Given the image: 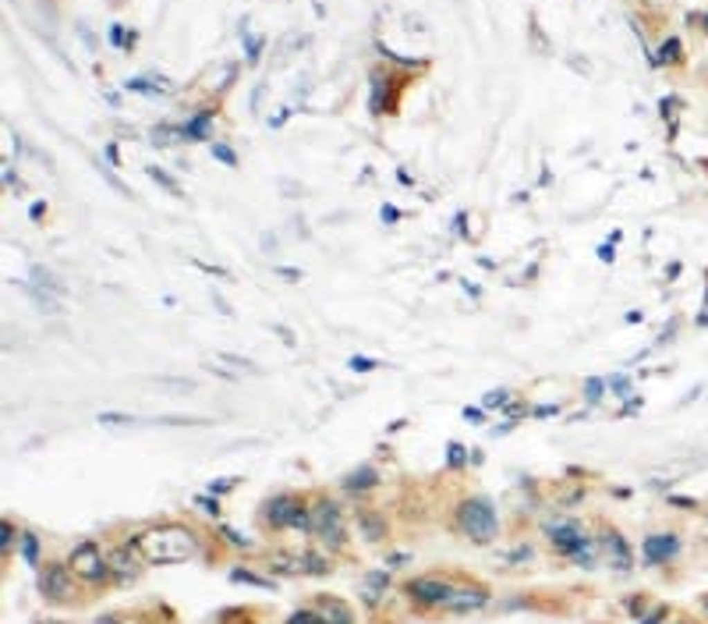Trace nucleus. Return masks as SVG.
Masks as SVG:
<instances>
[{
	"label": "nucleus",
	"instance_id": "1",
	"mask_svg": "<svg viewBox=\"0 0 708 624\" xmlns=\"http://www.w3.org/2000/svg\"><path fill=\"white\" fill-rule=\"evenodd\" d=\"M135 550L149 564H184L199 553V540L184 525H156V528H145L135 540Z\"/></svg>",
	"mask_w": 708,
	"mask_h": 624
},
{
	"label": "nucleus",
	"instance_id": "2",
	"mask_svg": "<svg viewBox=\"0 0 708 624\" xmlns=\"http://www.w3.org/2000/svg\"><path fill=\"white\" fill-rule=\"evenodd\" d=\"M457 522H460V528H464V536L471 543H478V546L496 540V528H500L496 508H492L485 497H468L464 503H460V511H457Z\"/></svg>",
	"mask_w": 708,
	"mask_h": 624
},
{
	"label": "nucleus",
	"instance_id": "3",
	"mask_svg": "<svg viewBox=\"0 0 708 624\" xmlns=\"http://www.w3.org/2000/svg\"><path fill=\"white\" fill-rule=\"evenodd\" d=\"M545 536H549V546H552V550L563 553V557H570V560H577V564H592V560H595L592 540L584 536V528H581L574 518L549 522V525H545Z\"/></svg>",
	"mask_w": 708,
	"mask_h": 624
},
{
	"label": "nucleus",
	"instance_id": "4",
	"mask_svg": "<svg viewBox=\"0 0 708 624\" xmlns=\"http://www.w3.org/2000/svg\"><path fill=\"white\" fill-rule=\"evenodd\" d=\"M71 571L89 582V585H96V582H107L114 571H110V557L100 553V543H92V540H82L75 550H71Z\"/></svg>",
	"mask_w": 708,
	"mask_h": 624
},
{
	"label": "nucleus",
	"instance_id": "5",
	"mask_svg": "<svg viewBox=\"0 0 708 624\" xmlns=\"http://www.w3.org/2000/svg\"><path fill=\"white\" fill-rule=\"evenodd\" d=\"M312 532H316L323 543H329V546H341V543H344V536H347L344 515H341V508H336L333 500H319L316 508H312Z\"/></svg>",
	"mask_w": 708,
	"mask_h": 624
},
{
	"label": "nucleus",
	"instance_id": "6",
	"mask_svg": "<svg viewBox=\"0 0 708 624\" xmlns=\"http://www.w3.org/2000/svg\"><path fill=\"white\" fill-rule=\"evenodd\" d=\"M453 589H457V585L446 582V578H439V575H425V578H411V582H408V596H411L415 603H421V607H443V603L450 600Z\"/></svg>",
	"mask_w": 708,
	"mask_h": 624
},
{
	"label": "nucleus",
	"instance_id": "7",
	"mask_svg": "<svg viewBox=\"0 0 708 624\" xmlns=\"http://www.w3.org/2000/svg\"><path fill=\"white\" fill-rule=\"evenodd\" d=\"M676 553H680V540H676V532H652V536L641 540V560L648 564V568L669 564Z\"/></svg>",
	"mask_w": 708,
	"mask_h": 624
},
{
	"label": "nucleus",
	"instance_id": "8",
	"mask_svg": "<svg viewBox=\"0 0 708 624\" xmlns=\"http://www.w3.org/2000/svg\"><path fill=\"white\" fill-rule=\"evenodd\" d=\"M39 592L53 603H64L71 596V571L64 568V564H46V568L39 571Z\"/></svg>",
	"mask_w": 708,
	"mask_h": 624
},
{
	"label": "nucleus",
	"instance_id": "9",
	"mask_svg": "<svg viewBox=\"0 0 708 624\" xmlns=\"http://www.w3.org/2000/svg\"><path fill=\"white\" fill-rule=\"evenodd\" d=\"M485 603H489V589H482V585H460V589L450 592V600L443 603V610L468 614V610H482Z\"/></svg>",
	"mask_w": 708,
	"mask_h": 624
},
{
	"label": "nucleus",
	"instance_id": "10",
	"mask_svg": "<svg viewBox=\"0 0 708 624\" xmlns=\"http://www.w3.org/2000/svg\"><path fill=\"white\" fill-rule=\"evenodd\" d=\"M602 546H606V553H609V564L617 571H630L634 568V553H630V543L620 536L617 528H609V532H602Z\"/></svg>",
	"mask_w": 708,
	"mask_h": 624
},
{
	"label": "nucleus",
	"instance_id": "11",
	"mask_svg": "<svg viewBox=\"0 0 708 624\" xmlns=\"http://www.w3.org/2000/svg\"><path fill=\"white\" fill-rule=\"evenodd\" d=\"M294 508H298V500H294L291 493H276V497H269V500L262 503V515H266V522H269L273 528H291Z\"/></svg>",
	"mask_w": 708,
	"mask_h": 624
},
{
	"label": "nucleus",
	"instance_id": "12",
	"mask_svg": "<svg viewBox=\"0 0 708 624\" xmlns=\"http://www.w3.org/2000/svg\"><path fill=\"white\" fill-rule=\"evenodd\" d=\"M316 614L323 617V624H354L351 607H347L344 600H336V596H319Z\"/></svg>",
	"mask_w": 708,
	"mask_h": 624
},
{
	"label": "nucleus",
	"instance_id": "13",
	"mask_svg": "<svg viewBox=\"0 0 708 624\" xmlns=\"http://www.w3.org/2000/svg\"><path fill=\"white\" fill-rule=\"evenodd\" d=\"M354 522H358V528H361V540H368V543H379V540L386 536V522H383V515L372 511V508L358 511Z\"/></svg>",
	"mask_w": 708,
	"mask_h": 624
},
{
	"label": "nucleus",
	"instance_id": "14",
	"mask_svg": "<svg viewBox=\"0 0 708 624\" xmlns=\"http://www.w3.org/2000/svg\"><path fill=\"white\" fill-rule=\"evenodd\" d=\"M376 483H379V472H376L372 465H361V468H354V472H347V475H344V490H351V493L372 490Z\"/></svg>",
	"mask_w": 708,
	"mask_h": 624
},
{
	"label": "nucleus",
	"instance_id": "15",
	"mask_svg": "<svg viewBox=\"0 0 708 624\" xmlns=\"http://www.w3.org/2000/svg\"><path fill=\"white\" fill-rule=\"evenodd\" d=\"M386 585H390V575H386V571H368L365 582H361V596H365V603H368V607H376L379 596L386 592Z\"/></svg>",
	"mask_w": 708,
	"mask_h": 624
},
{
	"label": "nucleus",
	"instance_id": "16",
	"mask_svg": "<svg viewBox=\"0 0 708 624\" xmlns=\"http://www.w3.org/2000/svg\"><path fill=\"white\" fill-rule=\"evenodd\" d=\"M209 125H212V110H199V114L192 117V121L181 128V135L188 139V142H202V139H206V132H209Z\"/></svg>",
	"mask_w": 708,
	"mask_h": 624
},
{
	"label": "nucleus",
	"instance_id": "17",
	"mask_svg": "<svg viewBox=\"0 0 708 624\" xmlns=\"http://www.w3.org/2000/svg\"><path fill=\"white\" fill-rule=\"evenodd\" d=\"M33 280H36V287H43L50 294H64V280H60L53 270H46V266H33Z\"/></svg>",
	"mask_w": 708,
	"mask_h": 624
},
{
	"label": "nucleus",
	"instance_id": "18",
	"mask_svg": "<svg viewBox=\"0 0 708 624\" xmlns=\"http://www.w3.org/2000/svg\"><path fill=\"white\" fill-rule=\"evenodd\" d=\"M21 291L28 294V298H33L43 312H50V316H57L60 312V302L57 298H50V291H43V287H36V284H21Z\"/></svg>",
	"mask_w": 708,
	"mask_h": 624
},
{
	"label": "nucleus",
	"instance_id": "19",
	"mask_svg": "<svg viewBox=\"0 0 708 624\" xmlns=\"http://www.w3.org/2000/svg\"><path fill=\"white\" fill-rule=\"evenodd\" d=\"M110 571H114L117 578H131V575H135V564H131V553H128L125 546H117V550L110 553Z\"/></svg>",
	"mask_w": 708,
	"mask_h": 624
},
{
	"label": "nucleus",
	"instance_id": "20",
	"mask_svg": "<svg viewBox=\"0 0 708 624\" xmlns=\"http://www.w3.org/2000/svg\"><path fill=\"white\" fill-rule=\"evenodd\" d=\"M128 93H142V96H156V93H170V85H156L152 78H128L125 82Z\"/></svg>",
	"mask_w": 708,
	"mask_h": 624
},
{
	"label": "nucleus",
	"instance_id": "21",
	"mask_svg": "<svg viewBox=\"0 0 708 624\" xmlns=\"http://www.w3.org/2000/svg\"><path fill=\"white\" fill-rule=\"evenodd\" d=\"M602 394H606V380L602 376H588V380H584V401H588V404H599Z\"/></svg>",
	"mask_w": 708,
	"mask_h": 624
},
{
	"label": "nucleus",
	"instance_id": "22",
	"mask_svg": "<svg viewBox=\"0 0 708 624\" xmlns=\"http://www.w3.org/2000/svg\"><path fill=\"white\" fill-rule=\"evenodd\" d=\"M96 422L100 426H135L138 419H135V415H125V411H100Z\"/></svg>",
	"mask_w": 708,
	"mask_h": 624
},
{
	"label": "nucleus",
	"instance_id": "23",
	"mask_svg": "<svg viewBox=\"0 0 708 624\" xmlns=\"http://www.w3.org/2000/svg\"><path fill=\"white\" fill-rule=\"evenodd\" d=\"M21 557H25V564H33V568L39 564V540L33 536V532H25V536H21Z\"/></svg>",
	"mask_w": 708,
	"mask_h": 624
},
{
	"label": "nucleus",
	"instance_id": "24",
	"mask_svg": "<svg viewBox=\"0 0 708 624\" xmlns=\"http://www.w3.org/2000/svg\"><path fill=\"white\" fill-rule=\"evenodd\" d=\"M145 174H149V177H152V181H156L160 188H167V192H174V195H181V188H177V181H174V177H170V174H167L163 167H145Z\"/></svg>",
	"mask_w": 708,
	"mask_h": 624
},
{
	"label": "nucleus",
	"instance_id": "25",
	"mask_svg": "<svg viewBox=\"0 0 708 624\" xmlns=\"http://www.w3.org/2000/svg\"><path fill=\"white\" fill-rule=\"evenodd\" d=\"M230 582H241V585H255V589H269V585H273L269 578H259V575L244 571V568H234V571H230Z\"/></svg>",
	"mask_w": 708,
	"mask_h": 624
},
{
	"label": "nucleus",
	"instance_id": "26",
	"mask_svg": "<svg viewBox=\"0 0 708 624\" xmlns=\"http://www.w3.org/2000/svg\"><path fill=\"white\" fill-rule=\"evenodd\" d=\"M666 61H669V64H673V61H680V39H676V36L666 39L662 50H659V57H655V64H666Z\"/></svg>",
	"mask_w": 708,
	"mask_h": 624
},
{
	"label": "nucleus",
	"instance_id": "27",
	"mask_svg": "<svg viewBox=\"0 0 708 624\" xmlns=\"http://www.w3.org/2000/svg\"><path fill=\"white\" fill-rule=\"evenodd\" d=\"M217 362H227V366H237V369H244V373H259V366L252 362V359H241V355H227V351H220V355H212Z\"/></svg>",
	"mask_w": 708,
	"mask_h": 624
},
{
	"label": "nucleus",
	"instance_id": "28",
	"mask_svg": "<svg viewBox=\"0 0 708 624\" xmlns=\"http://www.w3.org/2000/svg\"><path fill=\"white\" fill-rule=\"evenodd\" d=\"M212 160H220V163H227V167H237L234 150H230V145H224V142H212Z\"/></svg>",
	"mask_w": 708,
	"mask_h": 624
},
{
	"label": "nucleus",
	"instance_id": "29",
	"mask_svg": "<svg viewBox=\"0 0 708 624\" xmlns=\"http://www.w3.org/2000/svg\"><path fill=\"white\" fill-rule=\"evenodd\" d=\"M507 401H510V391H489L482 398V408H503Z\"/></svg>",
	"mask_w": 708,
	"mask_h": 624
},
{
	"label": "nucleus",
	"instance_id": "30",
	"mask_svg": "<svg viewBox=\"0 0 708 624\" xmlns=\"http://www.w3.org/2000/svg\"><path fill=\"white\" fill-rule=\"evenodd\" d=\"M446 461H450V468H460L468 461V451L460 447V443H450V447H446Z\"/></svg>",
	"mask_w": 708,
	"mask_h": 624
},
{
	"label": "nucleus",
	"instance_id": "31",
	"mask_svg": "<svg viewBox=\"0 0 708 624\" xmlns=\"http://www.w3.org/2000/svg\"><path fill=\"white\" fill-rule=\"evenodd\" d=\"M606 387H609V391H617L620 398H630V380H627V376H609V380H606Z\"/></svg>",
	"mask_w": 708,
	"mask_h": 624
},
{
	"label": "nucleus",
	"instance_id": "32",
	"mask_svg": "<svg viewBox=\"0 0 708 624\" xmlns=\"http://www.w3.org/2000/svg\"><path fill=\"white\" fill-rule=\"evenodd\" d=\"M237 483H241V479H234V475H224V479H212V483H209V493H212V497L227 493V490H234Z\"/></svg>",
	"mask_w": 708,
	"mask_h": 624
},
{
	"label": "nucleus",
	"instance_id": "33",
	"mask_svg": "<svg viewBox=\"0 0 708 624\" xmlns=\"http://www.w3.org/2000/svg\"><path fill=\"white\" fill-rule=\"evenodd\" d=\"M287 624H323V617L312 614V610H298V614L287 617Z\"/></svg>",
	"mask_w": 708,
	"mask_h": 624
},
{
	"label": "nucleus",
	"instance_id": "34",
	"mask_svg": "<svg viewBox=\"0 0 708 624\" xmlns=\"http://www.w3.org/2000/svg\"><path fill=\"white\" fill-rule=\"evenodd\" d=\"M354 373H372L376 369V359H365V355H351V362H347Z\"/></svg>",
	"mask_w": 708,
	"mask_h": 624
},
{
	"label": "nucleus",
	"instance_id": "35",
	"mask_svg": "<svg viewBox=\"0 0 708 624\" xmlns=\"http://www.w3.org/2000/svg\"><path fill=\"white\" fill-rule=\"evenodd\" d=\"M11 543H15V528H11V522L4 518V522H0V550H11Z\"/></svg>",
	"mask_w": 708,
	"mask_h": 624
},
{
	"label": "nucleus",
	"instance_id": "36",
	"mask_svg": "<svg viewBox=\"0 0 708 624\" xmlns=\"http://www.w3.org/2000/svg\"><path fill=\"white\" fill-rule=\"evenodd\" d=\"M199 508H206V515H220V500L217 497H199Z\"/></svg>",
	"mask_w": 708,
	"mask_h": 624
},
{
	"label": "nucleus",
	"instance_id": "37",
	"mask_svg": "<svg viewBox=\"0 0 708 624\" xmlns=\"http://www.w3.org/2000/svg\"><path fill=\"white\" fill-rule=\"evenodd\" d=\"M244 50H248V61L255 64V61H259V50H262V43H259V39H248V36H244Z\"/></svg>",
	"mask_w": 708,
	"mask_h": 624
},
{
	"label": "nucleus",
	"instance_id": "38",
	"mask_svg": "<svg viewBox=\"0 0 708 624\" xmlns=\"http://www.w3.org/2000/svg\"><path fill=\"white\" fill-rule=\"evenodd\" d=\"M666 614H669V610H666V607H655V610H652V614H648V617H644V621H641V624H662V621H666Z\"/></svg>",
	"mask_w": 708,
	"mask_h": 624
},
{
	"label": "nucleus",
	"instance_id": "39",
	"mask_svg": "<svg viewBox=\"0 0 708 624\" xmlns=\"http://www.w3.org/2000/svg\"><path fill=\"white\" fill-rule=\"evenodd\" d=\"M110 43H114V46H125V25H110Z\"/></svg>",
	"mask_w": 708,
	"mask_h": 624
},
{
	"label": "nucleus",
	"instance_id": "40",
	"mask_svg": "<svg viewBox=\"0 0 708 624\" xmlns=\"http://www.w3.org/2000/svg\"><path fill=\"white\" fill-rule=\"evenodd\" d=\"M379 217H383L386 224H397V220H400V210H393V206H383V210H379Z\"/></svg>",
	"mask_w": 708,
	"mask_h": 624
},
{
	"label": "nucleus",
	"instance_id": "41",
	"mask_svg": "<svg viewBox=\"0 0 708 624\" xmlns=\"http://www.w3.org/2000/svg\"><path fill=\"white\" fill-rule=\"evenodd\" d=\"M224 536H227V543H234V546H248V540H244V536H237L234 528H224Z\"/></svg>",
	"mask_w": 708,
	"mask_h": 624
},
{
	"label": "nucleus",
	"instance_id": "42",
	"mask_svg": "<svg viewBox=\"0 0 708 624\" xmlns=\"http://www.w3.org/2000/svg\"><path fill=\"white\" fill-rule=\"evenodd\" d=\"M535 415H538V419H549V415H556V404H538Z\"/></svg>",
	"mask_w": 708,
	"mask_h": 624
},
{
	"label": "nucleus",
	"instance_id": "43",
	"mask_svg": "<svg viewBox=\"0 0 708 624\" xmlns=\"http://www.w3.org/2000/svg\"><path fill=\"white\" fill-rule=\"evenodd\" d=\"M464 419L468 422H482V408H464Z\"/></svg>",
	"mask_w": 708,
	"mask_h": 624
},
{
	"label": "nucleus",
	"instance_id": "44",
	"mask_svg": "<svg viewBox=\"0 0 708 624\" xmlns=\"http://www.w3.org/2000/svg\"><path fill=\"white\" fill-rule=\"evenodd\" d=\"M280 277H287V280H298L301 277V270H291V266H280V270H276Z\"/></svg>",
	"mask_w": 708,
	"mask_h": 624
},
{
	"label": "nucleus",
	"instance_id": "45",
	"mask_svg": "<svg viewBox=\"0 0 708 624\" xmlns=\"http://www.w3.org/2000/svg\"><path fill=\"white\" fill-rule=\"evenodd\" d=\"M43 213H46V206H43V202H33V210H28V217H33V220H39Z\"/></svg>",
	"mask_w": 708,
	"mask_h": 624
},
{
	"label": "nucleus",
	"instance_id": "46",
	"mask_svg": "<svg viewBox=\"0 0 708 624\" xmlns=\"http://www.w3.org/2000/svg\"><path fill=\"white\" fill-rule=\"evenodd\" d=\"M464 220H468L464 213H457V217H453V234H464Z\"/></svg>",
	"mask_w": 708,
	"mask_h": 624
},
{
	"label": "nucleus",
	"instance_id": "47",
	"mask_svg": "<svg viewBox=\"0 0 708 624\" xmlns=\"http://www.w3.org/2000/svg\"><path fill=\"white\" fill-rule=\"evenodd\" d=\"M212 302H217V309H220L224 316H230V305H227V302L220 298V294H217V291H212Z\"/></svg>",
	"mask_w": 708,
	"mask_h": 624
},
{
	"label": "nucleus",
	"instance_id": "48",
	"mask_svg": "<svg viewBox=\"0 0 708 624\" xmlns=\"http://www.w3.org/2000/svg\"><path fill=\"white\" fill-rule=\"evenodd\" d=\"M599 259H602V262H612V245H602V249H599Z\"/></svg>",
	"mask_w": 708,
	"mask_h": 624
},
{
	"label": "nucleus",
	"instance_id": "49",
	"mask_svg": "<svg viewBox=\"0 0 708 624\" xmlns=\"http://www.w3.org/2000/svg\"><path fill=\"white\" fill-rule=\"evenodd\" d=\"M701 607H705V614H708V592H705V600H701Z\"/></svg>",
	"mask_w": 708,
	"mask_h": 624
},
{
	"label": "nucleus",
	"instance_id": "50",
	"mask_svg": "<svg viewBox=\"0 0 708 624\" xmlns=\"http://www.w3.org/2000/svg\"><path fill=\"white\" fill-rule=\"evenodd\" d=\"M705 167H708V163H705Z\"/></svg>",
	"mask_w": 708,
	"mask_h": 624
}]
</instances>
